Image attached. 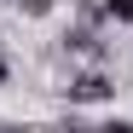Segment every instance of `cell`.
<instances>
[{
	"label": "cell",
	"mask_w": 133,
	"mask_h": 133,
	"mask_svg": "<svg viewBox=\"0 0 133 133\" xmlns=\"http://www.w3.org/2000/svg\"><path fill=\"white\" fill-rule=\"evenodd\" d=\"M64 93H70V104H104V98H116V81H110L98 64H93V70H81L70 87H64Z\"/></svg>",
	"instance_id": "obj_1"
},
{
	"label": "cell",
	"mask_w": 133,
	"mask_h": 133,
	"mask_svg": "<svg viewBox=\"0 0 133 133\" xmlns=\"http://www.w3.org/2000/svg\"><path fill=\"white\" fill-rule=\"evenodd\" d=\"M64 52H75V58H87V64H104L98 23H75V29H64Z\"/></svg>",
	"instance_id": "obj_2"
},
{
	"label": "cell",
	"mask_w": 133,
	"mask_h": 133,
	"mask_svg": "<svg viewBox=\"0 0 133 133\" xmlns=\"http://www.w3.org/2000/svg\"><path fill=\"white\" fill-rule=\"evenodd\" d=\"M52 6H58V0H17V12H23V17H46Z\"/></svg>",
	"instance_id": "obj_4"
},
{
	"label": "cell",
	"mask_w": 133,
	"mask_h": 133,
	"mask_svg": "<svg viewBox=\"0 0 133 133\" xmlns=\"http://www.w3.org/2000/svg\"><path fill=\"white\" fill-rule=\"evenodd\" d=\"M6 75H12V64H6V52H0V87H6Z\"/></svg>",
	"instance_id": "obj_5"
},
{
	"label": "cell",
	"mask_w": 133,
	"mask_h": 133,
	"mask_svg": "<svg viewBox=\"0 0 133 133\" xmlns=\"http://www.w3.org/2000/svg\"><path fill=\"white\" fill-rule=\"evenodd\" d=\"M104 6V23H122V29H133V0H98Z\"/></svg>",
	"instance_id": "obj_3"
}]
</instances>
